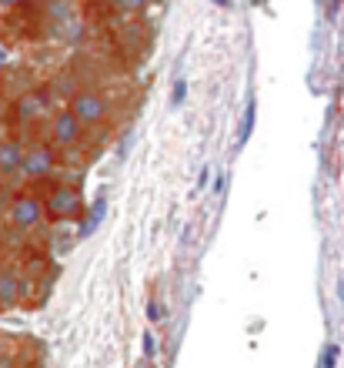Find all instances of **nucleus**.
I'll list each match as a JSON object with an SVG mask.
<instances>
[{
  "mask_svg": "<svg viewBox=\"0 0 344 368\" xmlns=\"http://www.w3.org/2000/svg\"><path fill=\"white\" fill-rule=\"evenodd\" d=\"M57 168H60L57 148H54L50 141H27V154H24V164H20L17 181L41 184V181H47V178H54Z\"/></svg>",
  "mask_w": 344,
  "mask_h": 368,
  "instance_id": "nucleus-1",
  "label": "nucleus"
},
{
  "mask_svg": "<svg viewBox=\"0 0 344 368\" xmlns=\"http://www.w3.org/2000/svg\"><path fill=\"white\" fill-rule=\"evenodd\" d=\"M67 111H71L77 121L84 124V131H87V127H101V124L107 121L110 104H107V97L101 91H87V87H84V91L71 101V108H67Z\"/></svg>",
  "mask_w": 344,
  "mask_h": 368,
  "instance_id": "nucleus-2",
  "label": "nucleus"
},
{
  "mask_svg": "<svg viewBox=\"0 0 344 368\" xmlns=\"http://www.w3.org/2000/svg\"><path fill=\"white\" fill-rule=\"evenodd\" d=\"M10 221L20 234H30L34 228H41L47 221V204L37 194H17L10 204Z\"/></svg>",
  "mask_w": 344,
  "mask_h": 368,
  "instance_id": "nucleus-3",
  "label": "nucleus"
},
{
  "mask_svg": "<svg viewBox=\"0 0 344 368\" xmlns=\"http://www.w3.org/2000/svg\"><path fill=\"white\" fill-rule=\"evenodd\" d=\"M47 204V218L50 221H71L84 211V198H80V191L71 187V184H57V187H50V194L44 198Z\"/></svg>",
  "mask_w": 344,
  "mask_h": 368,
  "instance_id": "nucleus-4",
  "label": "nucleus"
},
{
  "mask_svg": "<svg viewBox=\"0 0 344 368\" xmlns=\"http://www.w3.org/2000/svg\"><path fill=\"white\" fill-rule=\"evenodd\" d=\"M47 134H50V144L57 151H67V148H77L80 144V134H84V124L77 121L71 111H54L47 118Z\"/></svg>",
  "mask_w": 344,
  "mask_h": 368,
  "instance_id": "nucleus-5",
  "label": "nucleus"
},
{
  "mask_svg": "<svg viewBox=\"0 0 344 368\" xmlns=\"http://www.w3.org/2000/svg\"><path fill=\"white\" fill-rule=\"evenodd\" d=\"M30 292V281L17 268H0V311L17 308Z\"/></svg>",
  "mask_w": 344,
  "mask_h": 368,
  "instance_id": "nucleus-6",
  "label": "nucleus"
},
{
  "mask_svg": "<svg viewBox=\"0 0 344 368\" xmlns=\"http://www.w3.org/2000/svg\"><path fill=\"white\" fill-rule=\"evenodd\" d=\"M44 118H50V108H47V97L37 91H27L17 97L14 104V121L20 127H30V124H41Z\"/></svg>",
  "mask_w": 344,
  "mask_h": 368,
  "instance_id": "nucleus-7",
  "label": "nucleus"
},
{
  "mask_svg": "<svg viewBox=\"0 0 344 368\" xmlns=\"http://www.w3.org/2000/svg\"><path fill=\"white\" fill-rule=\"evenodd\" d=\"M24 154H27V141H20V138H3L0 141V174L17 181L20 164H24Z\"/></svg>",
  "mask_w": 344,
  "mask_h": 368,
  "instance_id": "nucleus-8",
  "label": "nucleus"
},
{
  "mask_svg": "<svg viewBox=\"0 0 344 368\" xmlns=\"http://www.w3.org/2000/svg\"><path fill=\"white\" fill-rule=\"evenodd\" d=\"M104 218H107V198L101 194V198L90 204V215L80 221V228H77V241H80V238H90L94 231L101 228V221H104Z\"/></svg>",
  "mask_w": 344,
  "mask_h": 368,
  "instance_id": "nucleus-9",
  "label": "nucleus"
},
{
  "mask_svg": "<svg viewBox=\"0 0 344 368\" xmlns=\"http://www.w3.org/2000/svg\"><path fill=\"white\" fill-rule=\"evenodd\" d=\"M255 118H257V101L248 97V111H244V118H241V131H238V148H244L248 138L255 134Z\"/></svg>",
  "mask_w": 344,
  "mask_h": 368,
  "instance_id": "nucleus-10",
  "label": "nucleus"
},
{
  "mask_svg": "<svg viewBox=\"0 0 344 368\" xmlns=\"http://www.w3.org/2000/svg\"><path fill=\"white\" fill-rule=\"evenodd\" d=\"M17 365V352H14V341L0 335V368H14Z\"/></svg>",
  "mask_w": 344,
  "mask_h": 368,
  "instance_id": "nucleus-11",
  "label": "nucleus"
},
{
  "mask_svg": "<svg viewBox=\"0 0 344 368\" xmlns=\"http://www.w3.org/2000/svg\"><path fill=\"white\" fill-rule=\"evenodd\" d=\"M110 3H114V10H120V14H141L148 7V0H110Z\"/></svg>",
  "mask_w": 344,
  "mask_h": 368,
  "instance_id": "nucleus-12",
  "label": "nucleus"
},
{
  "mask_svg": "<svg viewBox=\"0 0 344 368\" xmlns=\"http://www.w3.org/2000/svg\"><path fill=\"white\" fill-rule=\"evenodd\" d=\"M184 101H187V80L178 77V80H174V91H171V104H174V108H184Z\"/></svg>",
  "mask_w": 344,
  "mask_h": 368,
  "instance_id": "nucleus-13",
  "label": "nucleus"
},
{
  "mask_svg": "<svg viewBox=\"0 0 344 368\" xmlns=\"http://www.w3.org/2000/svg\"><path fill=\"white\" fill-rule=\"evenodd\" d=\"M148 318L154 325L167 318V308H164V302H161V298H150V302H148Z\"/></svg>",
  "mask_w": 344,
  "mask_h": 368,
  "instance_id": "nucleus-14",
  "label": "nucleus"
},
{
  "mask_svg": "<svg viewBox=\"0 0 344 368\" xmlns=\"http://www.w3.org/2000/svg\"><path fill=\"white\" fill-rule=\"evenodd\" d=\"M338 355H341L338 345H324V352H321V368H338Z\"/></svg>",
  "mask_w": 344,
  "mask_h": 368,
  "instance_id": "nucleus-15",
  "label": "nucleus"
},
{
  "mask_svg": "<svg viewBox=\"0 0 344 368\" xmlns=\"http://www.w3.org/2000/svg\"><path fill=\"white\" fill-rule=\"evenodd\" d=\"M141 341H144V358H148V362H154V355H157V335H154V332H144V335H141Z\"/></svg>",
  "mask_w": 344,
  "mask_h": 368,
  "instance_id": "nucleus-16",
  "label": "nucleus"
},
{
  "mask_svg": "<svg viewBox=\"0 0 344 368\" xmlns=\"http://www.w3.org/2000/svg\"><path fill=\"white\" fill-rule=\"evenodd\" d=\"M210 178H214V171H210V168H201V174H197V184H194V187H197V191H204V187L210 184Z\"/></svg>",
  "mask_w": 344,
  "mask_h": 368,
  "instance_id": "nucleus-17",
  "label": "nucleus"
},
{
  "mask_svg": "<svg viewBox=\"0 0 344 368\" xmlns=\"http://www.w3.org/2000/svg\"><path fill=\"white\" fill-rule=\"evenodd\" d=\"M224 187H227V174L221 171V174H214V191H217V194H224Z\"/></svg>",
  "mask_w": 344,
  "mask_h": 368,
  "instance_id": "nucleus-18",
  "label": "nucleus"
},
{
  "mask_svg": "<svg viewBox=\"0 0 344 368\" xmlns=\"http://www.w3.org/2000/svg\"><path fill=\"white\" fill-rule=\"evenodd\" d=\"M17 3H24V0H0V7H17Z\"/></svg>",
  "mask_w": 344,
  "mask_h": 368,
  "instance_id": "nucleus-19",
  "label": "nucleus"
},
{
  "mask_svg": "<svg viewBox=\"0 0 344 368\" xmlns=\"http://www.w3.org/2000/svg\"><path fill=\"white\" fill-rule=\"evenodd\" d=\"M338 298L344 302V281H338Z\"/></svg>",
  "mask_w": 344,
  "mask_h": 368,
  "instance_id": "nucleus-20",
  "label": "nucleus"
},
{
  "mask_svg": "<svg viewBox=\"0 0 344 368\" xmlns=\"http://www.w3.org/2000/svg\"><path fill=\"white\" fill-rule=\"evenodd\" d=\"M214 3H221V7H231V0H214Z\"/></svg>",
  "mask_w": 344,
  "mask_h": 368,
  "instance_id": "nucleus-21",
  "label": "nucleus"
},
{
  "mask_svg": "<svg viewBox=\"0 0 344 368\" xmlns=\"http://www.w3.org/2000/svg\"><path fill=\"white\" fill-rule=\"evenodd\" d=\"M0 64H7V50H0Z\"/></svg>",
  "mask_w": 344,
  "mask_h": 368,
  "instance_id": "nucleus-22",
  "label": "nucleus"
},
{
  "mask_svg": "<svg viewBox=\"0 0 344 368\" xmlns=\"http://www.w3.org/2000/svg\"><path fill=\"white\" fill-rule=\"evenodd\" d=\"M3 181H7V178H3V174H0V191H3Z\"/></svg>",
  "mask_w": 344,
  "mask_h": 368,
  "instance_id": "nucleus-23",
  "label": "nucleus"
}]
</instances>
